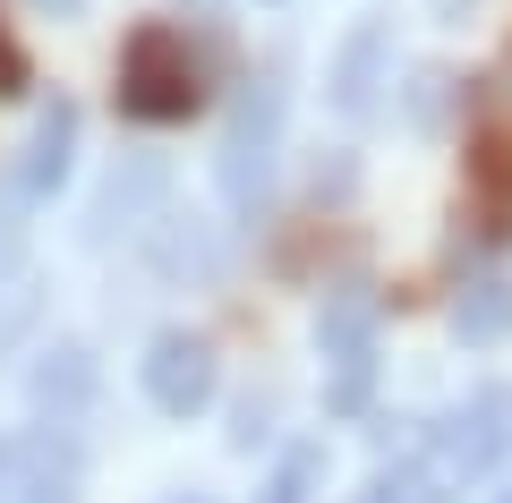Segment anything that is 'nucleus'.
I'll list each match as a JSON object with an SVG mask.
<instances>
[{
	"label": "nucleus",
	"instance_id": "1",
	"mask_svg": "<svg viewBox=\"0 0 512 503\" xmlns=\"http://www.w3.org/2000/svg\"><path fill=\"white\" fill-rule=\"evenodd\" d=\"M205 103V52L188 43V26H137L120 52V111L128 120H188Z\"/></svg>",
	"mask_w": 512,
	"mask_h": 503
},
{
	"label": "nucleus",
	"instance_id": "2",
	"mask_svg": "<svg viewBox=\"0 0 512 503\" xmlns=\"http://www.w3.org/2000/svg\"><path fill=\"white\" fill-rule=\"evenodd\" d=\"M282 111H291V86L282 69H265L248 94H239L231 128H222V205L231 214H256V205L274 197V154H282Z\"/></svg>",
	"mask_w": 512,
	"mask_h": 503
},
{
	"label": "nucleus",
	"instance_id": "3",
	"mask_svg": "<svg viewBox=\"0 0 512 503\" xmlns=\"http://www.w3.org/2000/svg\"><path fill=\"white\" fill-rule=\"evenodd\" d=\"M376 333H384V307H376V290H359V282H342L325 307H316V350H325V367H333V401H342V410L367 401Z\"/></svg>",
	"mask_w": 512,
	"mask_h": 503
},
{
	"label": "nucleus",
	"instance_id": "4",
	"mask_svg": "<svg viewBox=\"0 0 512 503\" xmlns=\"http://www.w3.org/2000/svg\"><path fill=\"white\" fill-rule=\"evenodd\" d=\"M137 384H146V401H154L163 418H197L205 401H214V384H222V359H214V342H205V333L171 324V333H154V342H146Z\"/></svg>",
	"mask_w": 512,
	"mask_h": 503
},
{
	"label": "nucleus",
	"instance_id": "5",
	"mask_svg": "<svg viewBox=\"0 0 512 503\" xmlns=\"http://www.w3.org/2000/svg\"><path fill=\"white\" fill-rule=\"evenodd\" d=\"M504 418H512V401L495 393V384H487V393H470L461 410H444L436 435H427V469H436L444 486H453V478H487L495 452H504Z\"/></svg>",
	"mask_w": 512,
	"mask_h": 503
},
{
	"label": "nucleus",
	"instance_id": "6",
	"mask_svg": "<svg viewBox=\"0 0 512 503\" xmlns=\"http://www.w3.org/2000/svg\"><path fill=\"white\" fill-rule=\"evenodd\" d=\"M69 154H77V103L69 94H52L35 120V137H26V162H18V197H52L60 180H69Z\"/></svg>",
	"mask_w": 512,
	"mask_h": 503
},
{
	"label": "nucleus",
	"instance_id": "7",
	"mask_svg": "<svg viewBox=\"0 0 512 503\" xmlns=\"http://www.w3.org/2000/svg\"><path fill=\"white\" fill-rule=\"evenodd\" d=\"M384 60H393V35H384V26H359V35L342 43V60H333V111H342V120H367V111H376Z\"/></svg>",
	"mask_w": 512,
	"mask_h": 503
},
{
	"label": "nucleus",
	"instance_id": "8",
	"mask_svg": "<svg viewBox=\"0 0 512 503\" xmlns=\"http://www.w3.org/2000/svg\"><path fill=\"white\" fill-rule=\"evenodd\" d=\"M154 265H163L171 282H214V273H222V239H205L197 214H163V231H154Z\"/></svg>",
	"mask_w": 512,
	"mask_h": 503
},
{
	"label": "nucleus",
	"instance_id": "9",
	"mask_svg": "<svg viewBox=\"0 0 512 503\" xmlns=\"http://www.w3.org/2000/svg\"><path fill=\"white\" fill-rule=\"evenodd\" d=\"M453 333L461 342H504L512 333V282L504 273H478V282H461V299H453Z\"/></svg>",
	"mask_w": 512,
	"mask_h": 503
},
{
	"label": "nucleus",
	"instance_id": "10",
	"mask_svg": "<svg viewBox=\"0 0 512 503\" xmlns=\"http://www.w3.org/2000/svg\"><path fill=\"white\" fill-rule=\"evenodd\" d=\"M163 197V162H128V171H111V188L94 197V239L111 231H137V214Z\"/></svg>",
	"mask_w": 512,
	"mask_h": 503
},
{
	"label": "nucleus",
	"instance_id": "11",
	"mask_svg": "<svg viewBox=\"0 0 512 503\" xmlns=\"http://www.w3.org/2000/svg\"><path fill=\"white\" fill-rule=\"evenodd\" d=\"M86 384H94L86 350H77V342H60L52 359H43V376H35V401H43V410H77V401H86Z\"/></svg>",
	"mask_w": 512,
	"mask_h": 503
},
{
	"label": "nucleus",
	"instance_id": "12",
	"mask_svg": "<svg viewBox=\"0 0 512 503\" xmlns=\"http://www.w3.org/2000/svg\"><path fill=\"white\" fill-rule=\"evenodd\" d=\"M316 478H325V444H291V452H282V469L265 478V503H308Z\"/></svg>",
	"mask_w": 512,
	"mask_h": 503
},
{
	"label": "nucleus",
	"instance_id": "13",
	"mask_svg": "<svg viewBox=\"0 0 512 503\" xmlns=\"http://www.w3.org/2000/svg\"><path fill=\"white\" fill-rule=\"evenodd\" d=\"M367 503H444V495H436V478H427V469H393Z\"/></svg>",
	"mask_w": 512,
	"mask_h": 503
},
{
	"label": "nucleus",
	"instance_id": "14",
	"mask_svg": "<svg viewBox=\"0 0 512 503\" xmlns=\"http://www.w3.org/2000/svg\"><path fill=\"white\" fill-rule=\"evenodd\" d=\"M9 273H18V222L0 214V290H9Z\"/></svg>",
	"mask_w": 512,
	"mask_h": 503
},
{
	"label": "nucleus",
	"instance_id": "15",
	"mask_svg": "<svg viewBox=\"0 0 512 503\" xmlns=\"http://www.w3.org/2000/svg\"><path fill=\"white\" fill-rule=\"evenodd\" d=\"M35 9H52V18H69V9H86V0H35Z\"/></svg>",
	"mask_w": 512,
	"mask_h": 503
},
{
	"label": "nucleus",
	"instance_id": "16",
	"mask_svg": "<svg viewBox=\"0 0 512 503\" xmlns=\"http://www.w3.org/2000/svg\"><path fill=\"white\" fill-rule=\"evenodd\" d=\"M504 503H512V495H504Z\"/></svg>",
	"mask_w": 512,
	"mask_h": 503
}]
</instances>
